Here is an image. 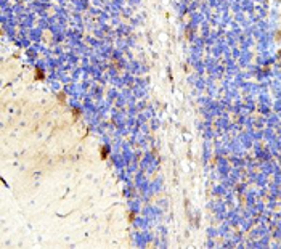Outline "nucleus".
Listing matches in <instances>:
<instances>
[{
  "mask_svg": "<svg viewBox=\"0 0 281 249\" xmlns=\"http://www.w3.org/2000/svg\"><path fill=\"white\" fill-rule=\"evenodd\" d=\"M35 77H37V79H43V72H42V69L40 68L35 69Z\"/></svg>",
  "mask_w": 281,
  "mask_h": 249,
  "instance_id": "obj_1",
  "label": "nucleus"
},
{
  "mask_svg": "<svg viewBox=\"0 0 281 249\" xmlns=\"http://www.w3.org/2000/svg\"><path fill=\"white\" fill-rule=\"evenodd\" d=\"M278 37H280V39H281V32H278Z\"/></svg>",
  "mask_w": 281,
  "mask_h": 249,
  "instance_id": "obj_2",
  "label": "nucleus"
},
{
  "mask_svg": "<svg viewBox=\"0 0 281 249\" xmlns=\"http://www.w3.org/2000/svg\"><path fill=\"white\" fill-rule=\"evenodd\" d=\"M280 56H281V53H280Z\"/></svg>",
  "mask_w": 281,
  "mask_h": 249,
  "instance_id": "obj_3",
  "label": "nucleus"
}]
</instances>
